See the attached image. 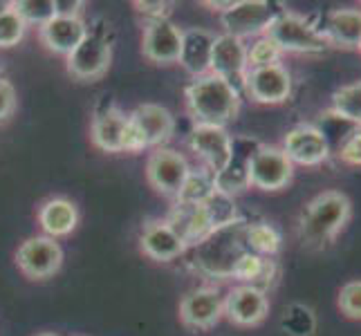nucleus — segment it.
<instances>
[{"mask_svg": "<svg viewBox=\"0 0 361 336\" xmlns=\"http://www.w3.org/2000/svg\"><path fill=\"white\" fill-rule=\"evenodd\" d=\"M245 233L247 220L240 218L209 231L193 247V267L209 278H233L238 260L249 251Z\"/></svg>", "mask_w": 361, "mask_h": 336, "instance_id": "1", "label": "nucleus"}, {"mask_svg": "<svg viewBox=\"0 0 361 336\" xmlns=\"http://www.w3.org/2000/svg\"><path fill=\"white\" fill-rule=\"evenodd\" d=\"M182 32L176 23L169 18L148 20L142 36L144 56L157 66H171L180 61L182 49Z\"/></svg>", "mask_w": 361, "mask_h": 336, "instance_id": "14", "label": "nucleus"}, {"mask_svg": "<svg viewBox=\"0 0 361 336\" xmlns=\"http://www.w3.org/2000/svg\"><path fill=\"white\" fill-rule=\"evenodd\" d=\"M249 157H252V153L238 155L233 151V157L229 164L214 175V189L225 195H231V197L235 193H243L245 189H249V168H247Z\"/></svg>", "mask_w": 361, "mask_h": 336, "instance_id": "26", "label": "nucleus"}, {"mask_svg": "<svg viewBox=\"0 0 361 336\" xmlns=\"http://www.w3.org/2000/svg\"><path fill=\"white\" fill-rule=\"evenodd\" d=\"M7 7H9V3H3V0H0V14H3Z\"/></svg>", "mask_w": 361, "mask_h": 336, "instance_id": "39", "label": "nucleus"}, {"mask_svg": "<svg viewBox=\"0 0 361 336\" xmlns=\"http://www.w3.org/2000/svg\"><path fill=\"white\" fill-rule=\"evenodd\" d=\"M36 336H56V334H52V332H43V334H36Z\"/></svg>", "mask_w": 361, "mask_h": 336, "instance_id": "40", "label": "nucleus"}, {"mask_svg": "<svg viewBox=\"0 0 361 336\" xmlns=\"http://www.w3.org/2000/svg\"><path fill=\"white\" fill-rule=\"evenodd\" d=\"M214 41H216V36L200 27L182 32V49H180L178 63L189 72L193 79L204 77V74L211 72V49H214Z\"/></svg>", "mask_w": 361, "mask_h": 336, "instance_id": "21", "label": "nucleus"}, {"mask_svg": "<svg viewBox=\"0 0 361 336\" xmlns=\"http://www.w3.org/2000/svg\"><path fill=\"white\" fill-rule=\"evenodd\" d=\"M25 30H27V25L23 23V18L14 9H11V3H9V7L0 14V47L18 45L25 36Z\"/></svg>", "mask_w": 361, "mask_h": 336, "instance_id": "33", "label": "nucleus"}, {"mask_svg": "<svg viewBox=\"0 0 361 336\" xmlns=\"http://www.w3.org/2000/svg\"><path fill=\"white\" fill-rule=\"evenodd\" d=\"M247 249L256 256H276L281 249V233L269 222H247Z\"/></svg>", "mask_w": 361, "mask_h": 336, "instance_id": "27", "label": "nucleus"}, {"mask_svg": "<svg viewBox=\"0 0 361 336\" xmlns=\"http://www.w3.org/2000/svg\"><path fill=\"white\" fill-rule=\"evenodd\" d=\"M247 45L245 41L229 34H218L211 49V74L225 79L243 94L247 79Z\"/></svg>", "mask_w": 361, "mask_h": 336, "instance_id": "9", "label": "nucleus"}, {"mask_svg": "<svg viewBox=\"0 0 361 336\" xmlns=\"http://www.w3.org/2000/svg\"><path fill=\"white\" fill-rule=\"evenodd\" d=\"M283 153L288 155L292 164L298 166H321L330 157V142L326 139V132L317 126H296L283 139Z\"/></svg>", "mask_w": 361, "mask_h": 336, "instance_id": "13", "label": "nucleus"}, {"mask_svg": "<svg viewBox=\"0 0 361 336\" xmlns=\"http://www.w3.org/2000/svg\"><path fill=\"white\" fill-rule=\"evenodd\" d=\"M191 151L204 161L209 173L225 168L233 157V139L222 126H209V123H195L189 137Z\"/></svg>", "mask_w": 361, "mask_h": 336, "instance_id": "11", "label": "nucleus"}, {"mask_svg": "<svg viewBox=\"0 0 361 336\" xmlns=\"http://www.w3.org/2000/svg\"><path fill=\"white\" fill-rule=\"evenodd\" d=\"M79 222V211L74 202L66 200V197H52L47 200L39 211V224L45 231L47 238H63L77 229Z\"/></svg>", "mask_w": 361, "mask_h": 336, "instance_id": "23", "label": "nucleus"}, {"mask_svg": "<svg viewBox=\"0 0 361 336\" xmlns=\"http://www.w3.org/2000/svg\"><path fill=\"white\" fill-rule=\"evenodd\" d=\"M202 211L204 216L209 220V227L211 231L218 229V227H225V224L238 220V216H235V202L231 195H225L220 191H214L207 200L202 202Z\"/></svg>", "mask_w": 361, "mask_h": 336, "instance_id": "29", "label": "nucleus"}, {"mask_svg": "<svg viewBox=\"0 0 361 336\" xmlns=\"http://www.w3.org/2000/svg\"><path fill=\"white\" fill-rule=\"evenodd\" d=\"M137 7V11L144 16H148L151 20H157V18H169V9H171V3H148V0H144V3H133Z\"/></svg>", "mask_w": 361, "mask_h": 336, "instance_id": "37", "label": "nucleus"}, {"mask_svg": "<svg viewBox=\"0 0 361 336\" xmlns=\"http://www.w3.org/2000/svg\"><path fill=\"white\" fill-rule=\"evenodd\" d=\"M166 222L173 227V231L180 235L186 247H191V244L195 247L211 231L209 220L202 211V204L176 202V206H173Z\"/></svg>", "mask_w": 361, "mask_h": 336, "instance_id": "24", "label": "nucleus"}, {"mask_svg": "<svg viewBox=\"0 0 361 336\" xmlns=\"http://www.w3.org/2000/svg\"><path fill=\"white\" fill-rule=\"evenodd\" d=\"M113 61L110 43L99 34H88L83 43L68 54V72L77 81H97L102 79Z\"/></svg>", "mask_w": 361, "mask_h": 336, "instance_id": "12", "label": "nucleus"}, {"mask_svg": "<svg viewBox=\"0 0 361 336\" xmlns=\"http://www.w3.org/2000/svg\"><path fill=\"white\" fill-rule=\"evenodd\" d=\"M130 117L117 106H108L92 121V144L104 153H123L126 151V135Z\"/></svg>", "mask_w": 361, "mask_h": 336, "instance_id": "18", "label": "nucleus"}, {"mask_svg": "<svg viewBox=\"0 0 361 336\" xmlns=\"http://www.w3.org/2000/svg\"><path fill=\"white\" fill-rule=\"evenodd\" d=\"M359 52H361V45H359Z\"/></svg>", "mask_w": 361, "mask_h": 336, "instance_id": "41", "label": "nucleus"}, {"mask_svg": "<svg viewBox=\"0 0 361 336\" xmlns=\"http://www.w3.org/2000/svg\"><path fill=\"white\" fill-rule=\"evenodd\" d=\"M281 58H283L281 47L274 43L267 34L258 36L252 45H247V66H249V70L276 66V63H281Z\"/></svg>", "mask_w": 361, "mask_h": 336, "instance_id": "31", "label": "nucleus"}, {"mask_svg": "<svg viewBox=\"0 0 361 336\" xmlns=\"http://www.w3.org/2000/svg\"><path fill=\"white\" fill-rule=\"evenodd\" d=\"M11 9L23 18L25 25H39V27L56 16L54 0H16L11 3Z\"/></svg>", "mask_w": 361, "mask_h": 336, "instance_id": "32", "label": "nucleus"}, {"mask_svg": "<svg viewBox=\"0 0 361 336\" xmlns=\"http://www.w3.org/2000/svg\"><path fill=\"white\" fill-rule=\"evenodd\" d=\"M16 106H18V97H16L14 83L5 77H0V121H5L14 115Z\"/></svg>", "mask_w": 361, "mask_h": 336, "instance_id": "36", "label": "nucleus"}, {"mask_svg": "<svg viewBox=\"0 0 361 336\" xmlns=\"http://www.w3.org/2000/svg\"><path fill=\"white\" fill-rule=\"evenodd\" d=\"M274 276H276V265H274V260L256 256L252 251H247L233 269L235 280H240L243 285H252V287L263 290V292H267Z\"/></svg>", "mask_w": 361, "mask_h": 336, "instance_id": "25", "label": "nucleus"}, {"mask_svg": "<svg viewBox=\"0 0 361 336\" xmlns=\"http://www.w3.org/2000/svg\"><path fill=\"white\" fill-rule=\"evenodd\" d=\"M85 7V3H81V0H54V9H56V16H72L77 18L81 16V9Z\"/></svg>", "mask_w": 361, "mask_h": 336, "instance_id": "38", "label": "nucleus"}, {"mask_svg": "<svg viewBox=\"0 0 361 336\" xmlns=\"http://www.w3.org/2000/svg\"><path fill=\"white\" fill-rule=\"evenodd\" d=\"M222 314V296L216 287L193 290L180 303V321L193 330H211Z\"/></svg>", "mask_w": 361, "mask_h": 336, "instance_id": "17", "label": "nucleus"}, {"mask_svg": "<svg viewBox=\"0 0 361 336\" xmlns=\"http://www.w3.org/2000/svg\"><path fill=\"white\" fill-rule=\"evenodd\" d=\"M142 251L157 260V263H171V260L180 258L186 251V244L180 235L173 231V227L166 220H153L142 229Z\"/></svg>", "mask_w": 361, "mask_h": 336, "instance_id": "20", "label": "nucleus"}, {"mask_svg": "<svg viewBox=\"0 0 361 336\" xmlns=\"http://www.w3.org/2000/svg\"><path fill=\"white\" fill-rule=\"evenodd\" d=\"M240 92L229 85L225 79L216 74L193 79L186 88V106L195 123H209V126L225 128L240 112Z\"/></svg>", "mask_w": 361, "mask_h": 336, "instance_id": "3", "label": "nucleus"}, {"mask_svg": "<svg viewBox=\"0 0 361 336\" xmlns=\"http://www.w3.org/2000/svg\"><path fill=\"white\" fill-rule=\"evenodd\" d=\"M337 305L345 318L361 321V280H350L339 290Z\"/></svg>", "mask_w": 361, "mask_h": 336, "instance_id": "34", "label": "nucleus"}, {"mask_svg": "<svg viewBox=\"0 0 361 336\" xmlns=\"http://www.w3.org/2000/svg\"><path fill=\"white\" fill-rule=\"evenodd\" d=\"M243 92L256 104L279 106L288 101L292 94V74L283 63L249 70Z\"/></svg>", "mask_w": 361, "mask_h": 336, "instance_id": "10", "label": "nucleus"}, {"mask_svg": "<svg viewBox=\"0 0 361 336\" xmlns=\"http://www.w3.org/2000/svg\"><path fill=\"white\" fill-rule=\"evenodd\" d=\"M350 216V197L341 191H323L303 209L301 220H298V235L305 247L323 249L337 240Z\"/></svg>", "mask_w": 361, "mask_h": 336, "instance_id": "2", "label": "nucleus"}, {"mask_svg": "<svg viewBox=\"0 0 361 336\" xmlns=\"http://www.w3.org/2000/svg\"><path fill=\"white\" fill-rule=\"evenodd\" d=\"M222 312L240 328L260 325L269 314V298L267 292L256 290L252 285H238L225 298H222Z\"/></svg>", "mask_w": 361, "mask_h": 336, "instance_id": "15", "label": "nucleus"}, {"mask_svg": "<svg viewBox=\"0 0 361 336\" xmlns=\"http://www.w3.org/2000/svg\"><path fill=\"white\" fill-rule=\"evenodd\" d=\"M332 115L353 126H361V81L341 85L332 94Z\"/></svg>", "mask_w": 361, "mask_h": 336, "instance_id": "28", "label": "nucleus"}, {"mask_svg": "<svg viewBox=\"0 0 361 336\" xmlns=\"http://www.w3.org/2000/svg\"><path fill=\"white\" fill-rule=\"evenodd\" d=\"M267 36L281 47L283 54H321L330 43L305 16L281 9L271 20Z\"/></svg>", "mask_w": 361, "mask_h": 336, "instance_id": "4", "label": "nucleus"}, {"mask_svg": "<svg viewBox=\"0 0 361 336\" xmlns=\"http://www.w3.org/2000/svg\"><path fill=\"white\" fill-rule=\"evenodd\" d=\"M328 43H334L343 49H359L361 45V9L341 7L328 14L326 32Z\"/></svg>", "mask_w": 361, "mask_h": 336, "instance_id": "22", "label": "nucleus"}, {"mask_svg": "<svg viewBox=\"0 0 361 336\" xmlns=\"http://www.w3.org/2000/svg\"><path fill=\"white\" fill-rule=\"evenodd\" d=\"M281 9H274L267 0H240L220 14V23L225 27V34L235 36V39H249V36H265L271 20L276 18Z\"/></svg>", "mask_w": 361, "mask_h": 336, "instance_id": "6", "label": "nucleus"}, {"mask_svg": "<svg viewBox=\"0 0 361 336\" xmlns=\"http://www.w3.org/2000/svg\"><path fill=\"white\" fill-rule=\"evenodd\" d=\"M18 269L32 280H45L61 269L63 265V251L54 238L47 235H34L27 238L16 251Z\"/></svg>", "mask_w": 361, "mask_h": 336, "instance_id": "8", "label": "nucleus"}, {"mask_svg": "<svg viewBox=\"0 0 361 336\" xmlns=\"http://www.w3.org/2000/svg\"><path fill=\"white\" fill-rule=\"evenodd\" d=\"M337 157L345 166H361V130H355L348 139L339 146Z\"/></svg>", "mask_w": 361, "mask_h": 336, "instance_id": "35", "label": "nucleus"}, {"mask_svg": "<svg viewBox=\"0 0 361 336\" xmlns=\"http://www.w3.org/2000/svg\"><path fill=\"white\" fill-rule=\"evenodd\" d=\"M88 27L81 16H54L52 20H47L41 27V41L43 45L54 54H72L77 49L83 39L88 36Z\"/></svg>", "mask_w": 361, "mask_h": 336, "instance_id": "19", "label": "nucleus"}, {"mask_svg": "<svg viewBox=\"0 0 361 336\" xmlns=\"http://www.w3.org/2000/svg\"><path fill=\"white\" fill-rule=\"evenodd\" d=\"M128 117L144 148H161V144H166L176 132V119L166 108L157 104L137 106Z\"/></svg>", "mask_w": 361, "mask_h": 336, "instance_id": "16", "label": "nucleus"}, {"mask_svg": "<svg viewBox=\"0 0 361 336\" xmlns=\"http://www.w3.org/2000/svg\"><path fill=\"white\" fill-rule=\"evenodd\" d=\"M214 173H209L207 168L202 170H191L189 178H186L180 195L176 197V202L184 204H202L207 197L214 193Z\"/></svg>", "mask_w": 361, "mask_h": 336, "instance_id": "30", "label": "nucleus"}, {"mask_svg": "<svg viewBox=\"0 0 361 336\" xmlns=\"http://www.w3.org/2000/svg\"><path fill=\"white\" fill-rule=\"evenodd\" d=\"M249 186L260 191H281L294 178V164L279 146H258L249 157Z\"/></svg>", "mask_w": 361, "mask_h": 336, "instance_id": "5", "label": "nucleus"}, {"mask_svg": "<svg viewBox=\"0 0 361 336\" xmlns=\"http://www.w3.org/2000/svg\"><path fill=\"white\" fill-rule=\"evenodd\" d=\"M191 173L186 157L173 148H155L146 161V180L153 189L166 197H178Z\"/></svg>", "mask_w": 361, "mask_h": 336, "instance_id": "7", "label": "nucleus"}]
</instances>
